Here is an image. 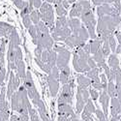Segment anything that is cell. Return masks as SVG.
Masks as SVG:
<instances>
[{"label": "cell", "mask_w": 121, "mask_h": 121, "mask_svg": "<svg viewBox=\"0 0 121 121\" xmlns=\"http://www.w3.org/2000/svg\"><path fill=\"white\" fill-rule=\"evenodd\" d=\"M6 78V70L3 68L1 71H0V84H1L3 86L4 84V79Z\"/></svg>", "instance_id": "obj_45"}, {"label": "cell", "mask_w": 121, "mask_h": 121, "mask_svg": "<svg viewBox=\"0 0 121 121\" xmlns=\"http://www.w3.org/2000/svg\"><path fill=\"white\" fill-rule=\"evenodd\" d=\"M42 0H33V6L35 7V8H39L40 9V7L42 6Z\"/></svg>", "instance_id": "obj_52"}, {"label": "cell", "mask_w": 121, "mask_h": 121, "mask_svg": "<svg viewBox=\"0 0 121 121\" xmlns=\"http://www.w3.org/2000/svg\"><path fill=\"white\" fill-rule=\"evenodd\" d=\"M82 48H83V50L86 53H88V54L91 53V46H90V43L89 44H85Z\"/></svg>", "instance_id": "obj_51"}, {"label": "cell", "mask_w": 121, "mask_h": 121, "mask_svg": "<svg viewBox=\"0 0 121 121\" xmlns=\"http://www.w3.org/2000/svg\"><path fill=\"white\" fill-rule=\"evenodd\" d=\"M9 38H10V42L13 43L15 45V47H18L19 44H21V40H19V36L17 34V32L16 31V29L13 30V31L11 32V34L9 35Z\"/></svg>", "instance_id": "obj_25"}, {"label": "cell", "mask_w": 121, "mask_h": 121, "mask_svg": "<svg viewBox=\"0 0 121 121\" xmlns=\"http://www.w3.org/2000/svg\"><path fill=\"white\" fill-rule=\"evenodd\" d=\"M76 113L74 112V109L71 105L69 104H58V115L65 116L71 118Z\"/></svg>", "instance_id": "obj_8"}, {"label": "cell", "mask_w": 121, "mask_h": 121, "mask_svg": "<svg viewBox=\"0 0 121 121\" xmlns=\"http://www.w3.org/2000/svg\"><path fill=\"white\" fill-rule=\"evenodd\" d=\"M105 55H104V53H103V52H102V49H99L98 52L95 53V54H93V59L95 60V62L97 63V67L98 68H103V66L106 64L105 63Z\"/></svg>", "instance_id": "obj_15"}, {"label": "cell", "mask_w": 121, "mask_h": 121, "mask_svg": "<svg viewBox=\"0 0 121 121\" xmlns=\"http://www.w3.org/2000/svg\"><path fill=\"white\" fill-rule=\"evenodd\" d=\"M68 24H69V27L71 28L72 31H74V30H76L82 26V22H80V21L78 17H71L70 19H68Z\"/></svg>", "instance_id": "obj_21"}, {"label": "cell", "mask_w": 121, "mask_h": 121, "mask_svg": "<svg viewBox=\"0 0 121 121\" xmlns=\"http://www.w3.org/2000/svg\"><path fill=\"white\" fill-rule=\"evenodd\" d=\"M100 78H101V82H102V84H103V88H104V90H107V88H108V78H107V76L105 75V74H101L100 75Z\"/></svg>", "instance_id": "obj_41"}, {"label": "cell", "mask_w": 121, "mask_h": 121, "mask_svg": "<svg viewBox=\"0 0 121 121\" xmlns=\"http://www.w3.org/2000/svg\"><path fill=\"white\" fill-rule=\"evenodd\" d=\"M82 12H83V8H82V5H80V3L79 2L75 3L73 5V7H72V10L70 11V17H80V16H82Z\"/></svg>", "instance_id": "obj_17"}, {"label": "cell", "mask_w": 121, "mask_h": 121, "mask_svg": "<svg viewBox=\"0 0 121 121\" xmlns=\"http://www.w3.org/2000/svg\"><path fill=\"white\" fill-rule=\"evenodd\" d=\"M53 49L58 53L57 54V60H56V66L59 70L63 69L64 67L68 66L70 57H71V52L67 48L61 46H55Z\"/></svg>", "instance_id": "obj_4"}, {"label": "cell", "mask_w": 121, "mask_h": 121, "mask_svg": "<svg viewBox=\"0 0 121 121\" xmlns=\"http://www.w3.org/2000/svg\"><path fill=\"white\" fill-rule=\"evenodd\" d=\"M107 92H108V94L110 98L116 97V86H115V83L113 82H108Z\"/></svg>", "instance_id": "obj_26"}, {"label": "cell", "mask_w": 121, "mask_h": 121, "mask_svg": "<svg viewBox=\"0 0 121 121\" xmlns=\"http://www.w3.org/2000/svg\"><path fill=\"white\" fill-rule=\"evenodd\" d=\"M22 17V22H23V25L25 28H29L32 25V21H31V18H30V15H25Z\"/></svg>", "instance_id": "obj_39"}, {"label": "cell", "mask_w": 121, "mask_h": 121, "mask_svg": "<svg viewBox=\"0 0 121 121\" xmlns=\"http://www.w3.org/2000/svg\"><path fill=\"white\" fill-rule=\"evenodd\" d=\"M65 27H69L68 19H67L66 16L58 17L56 19V22H55V28H65Z\"/></svg>", "instance_id": "obj_20"}, {"label": "cell", "mask_w": 121, "mask_h": 121, "mask_svg": "<svg viewBox=\"0 0 121 121\" xmlns=\"http://www.w3.org/2000/svg\"><path fill=\"white\" fill-rule=\"evenodd\" d=\"M72 35V30L70 27L65 28H55L52 30V37L54 41H65Z\"/></svg>", "instance_id": "obj_6"}, {"label": "cell", "mask_w": 121, "mask_h": 121, "mask_svg": "<svg viewBox=\"0 0 121 121\" xmlns=\"http://www.w3.org/2000/svg\"><path fill=\"white\" fill-rule=\"evenodd\" d=\"M101 71V69L96 67L94 69H91L90 71L86 72V77L88 78H90L91 80H95V79H99L100 78V76H99V72Z\"/></svg>", "instance_id": "obj_23"}, {"label": "cell", "mask_w": 121, "mask_h": 121, "mask_svg": "<svg viewBox=\"0 0 121 121\" xmlns=\"http://www.w3.org/2000/svg\"><path fill=\"white\" fill-rule=\"evenodd\" d=\"M17 75H18V77L21 78L22 79L25 78L26 73H25V64L23 61H21L19 63L17 64Z\"/></svg>", "instance_id": "obj_22"}, {"label": "cell", "mask_w": 121, "mask_h": 121, "mask_svg": "<svg viewBox=\"0 0 121 121\" xmlns=\"http://www.w3.org/2000/svg\"><path fill=\"white\" fill-rule=\"evenodd\" d=\"M70 74H71V71H70L69 66L64 67L63 69L60 70V76H59V80L63 85L68 83L70 80Z\"/></svg>", "instance_id": "obj_14"}, {"label": "cell", "mask_w": 121, "mask_h": 121, "mask_svg": "<svg viewBox=\"0 0 121 121\" xmlns=\"http://www.w3.org/2000/svg\"><path fill=\"white\" fill-rule=\"evenodd\" d=\"M21 61H22V49L19 47H17L15 49V56H14V62L17 65V63H19Z\"/></svg>", "instance_id": "obj_31"}, {"label": "cell", "mask_w": 121, "mask_h": 121, "mask_svg": "<svg viewBox=\"0 0 121 121\" xmlns=\"http://www.w3.org/2000/svg\"><path fill=\"white\" fill-rule=\"evenodd\" d=\"M87 63H88V66L90 67V69H94V68L97 67V63L95 62V60L93 59V57H89Z\"/></svg>", "instance_id": "obj_46"}, {"label": "cell", "mask_w": 121, "mask_h": 121, "mask_svg": "<svg viewBox=\"0 0 121 121\" xmlns=\"http://www.w3.org/2000/svg\"><path fill=\"white\" fill-rule=\"evenodd\" d=\"M72 1H68V0H63V2H62V5H63V7L67 10L69 7H70V3H71Z\"/></svg>", "instance_id": "obj_54"}, {"label": "cell", "mask_w": 121, "mask_h": 121, "mask_svg": "<svg viewBox=\"0 0 121 121\" xmlns=\"http://www.w3.org/2000/svg\"><path fill=\"white\" fill-rule=\"evenodd\" d=\"M95 114H96V116H97V118H98L99 121H108V116L104 113L103 110L97 108L96 112H95Z\"/></svg>", "instance_id": "obj_36"}, {"label": "cell", "mask_w": 121, "mask_h": 121, "mask_svg": "<svg viewBox=\"0 0 121 121\" xmlns=\"http://www.w3.org/2000/svg\"><path fill=\"white\" fill-rule=\"evenodd\" d=\"M55 9H56V14H57L58 17H62V16H66L67 15V10L63 7L62 4L55 5Z\"/></svg>", "instance_id": "obj_35"}, {"label": "cell", "mask_w": 121, "mask_h": 121, "mask_svg": "<svg viewBox=\"0 0 121 121\" xmlns=\"http://www.w3.org/2000/svg\"><path fill=\"white\" fill-rule=\"evenodd\" d=\"M120 29H121V24H120Z\"/></svg>", "instance_id": "obj_62"}, {"label": "cell", "mask_w": 121, "mask_h": 121, "mask_svg": "<svg viewBox=\"0 0 121 121\" xmlns=\"http://www.w3.org/2000/svg\"><path fill=\"white\" fill-rule=\"evenodd\" d=\"M120 120H121V119H120Z\"/></svg>", "instance_id": "obj_63"}, {"label": "cell", "mask_w": 121, "mask_h": 121, "mask_svg": "<svg viewBox=\"0 0 121 121\" xmlns=\"http://www.w3.org/2000/svg\"><path fill=\"white\" fill-rule=\"evenodd\" d=\"M10 121H21V119H19V116L12 114L11 117H10Z\"/></svg>", "instance_id": "obj_55"}, {"label": "cell", "mask_w": 121, "mask_h": 121, "mask_svg": "<svg viewBox=\"0 0 121 121\" xmlns=\"http://www.w3.org/2000/svg\"><path fill=\"white\" fill-rule=\"evenodd\" d=\"M101 49H102V52H103L105 57H108L110 55V52H112V48H110V47H109V44H108V40H107V41H104L103 42Z\"/></svg>", "instance_id": "obj_30"}, {"label": "cell", "mask_w": 121, "mask_h": 121, "mask_svg": "<svg viewBox=\"0 0 121 121\" xmlns=\"http://www.w3.org/2000/svg\"><path fill=\"white\" fill-rule=\"evenodd\" d=\"M15 49L16 47L13 43L10 42L9 44V49H8V62H14V56H15Z\"/></svg>", "instance_id": "obj_29"}, {"label": "cell", "mask_w": 121, "mask_h": 121, "mask_svg": "<svg viewBox=\"0 0 121 121\" xmlns=\"http://www.w3.org/2000/svg\"><path fill=\"white\" fill-rule=\"evenodd\" d=\"M23 85L27 90L28 97L30 98V100L32 101L33 105L36 106L39 101L41 100V97H40V94H39V92L37 91V89L35 87L33 78H32V75L29 71L26 72L25 78L23 79Z\"/></svg>", "instance_id": "obj_2"}, {"label": "cell", "mask_w": 121, "mask_h": 121, "mask_svg": "<svg viewBox=\"0 0 121 121\" xmlns=\"http://www.w3.org/2000/svg\"><path fill=\"white\" fill-rule=\"evenodd\" d=\"M115 36H116V38H117V40H118V43H121V33L119 32V31H115Z\"/></svg>", "instance_id": "obj_56"}, {"label": "cell", "mask_w": 121, "mask_h": 121, "mask_svg": "<svg viewBox=\"0 0 121 121\" xmlns=\"http://www.w3.org/2000/svg\"><path fill=\"white\" fill-rule=\"evenodd\" d=\"M92 2L95 6L99 7V6L103 5V4H108V0H92Z\"/></svg>", "instance_id": "obj_48"}, {"label": "cell", "mask_w": 121, "mask_h": 121, "mask_svg": "<svg viewBox=\"0 0 121 121\" xmlns=\"http://www.w3.org/2000/svg\"><path fill=\"white\" fill-rule=\"evenodd\" d=\"M36 27L38 29V31L40 33H43V34H49V28L47 26V24L43 22V21H40L37 24Z\"/></svg>", "instance_id": "obj_28"}, {"label": "cell", "mask_w": 121, "mask_h": 121, "mask_svg": "<svg viewBox=\"0 0 121 121\" xmlns=\"http://www.w3.org/2000/svg\"><path fill=\"white\" fill-rule=\"evenodd\" d=\"M17 86H16V75L13 71L10 72V79H9V83H8V87H7V97L10 99L13 94L16 92L17 90Z\"/></svg>", "instance_id": "obj_11"}, {"label": "cell", "mask_w": 121, "mask_h": 121, "mask_svg": "<svg viewBox=\"0 0 121 121\" xmlns=\"http://www.w3.org/2000/svg\"><path fill=\"white\" fill-rule=\"evenodd\" d=\"M6 89L4 86H2L1 91H0V101H5V96H6Z\"/></svg>", "instance_id": "obj_50"}, {"label": "cell", "mask_w": 121, "mask_h": 121, "mask_svg": "<svg viewBox=\"0 0 121 121\" xmlns=\"http://www.w3.org/2000/svg\"><path fill=\"white\" fill-rule=\"evenodd\" d=\"M110 121H119V119L114 118V117H112V118H110Z\"/></svg>", "instance_id": "obj_58"}, {"label": "cell", "mask_w": 121, "mask_h": 121, "mask_svg": "<svg viewBox=\"0 0 121 121\" xmlns=\"http://www.w3.org/2000/svg\"><path fill=\"white\" fill-rule=\"evenodd\" d=\"M44 121H50V120H49V119H48V120H44Z\"/></svg>", "instance_id": "obj_60"}, {"label": "cell", "mask_w": 121, "mask_h": 121, "mask_svg": "<svg viewBox=\"0 0 121 121\" xmlns=\"http://www.w3.org/2000/svg\"><path fill=\"white\" fill-rule=\"evenodd\" d=\"M84 108L86 109V110H88V112H90V113H95V112H96V108H95V105H94V103H93V100H88V102L86 103V105H85V107H84Z\"/></svg>", "instance_id": "obj_34"}, {"label": "cell", "mask_w": 121, "mask_h": 121, "mask_svg": "<svg viewBox=\"0 0 121 121\" xmlns=\"http://www.w3.org/2000/svg\"><path fill=\"white\" fill-rule=\"evenodd\" d=\"M28 31H29L30 36L32 37L33 43L37 46V40H38V34H39V31H38V29H37L36 25H31V26L28 28Z\"/></svg>", "instance_id": "obj_27"}, {"label": "cell", "mask_w": 121, "mask_h": 121, "mask_svg": "<svg viewBox=\"0 0 121 121\" xmlns=\"http://www.w3.org/2000/svg\"><path fill=\"white\" fill-rule=\"evenodd\" d=\"M110 103H112V107H110V115L112 117L121 119V104L117 97L110 99Z\"/></svg>", "instance_id": "obj_7"}, {"label": "cell", "mask_w": 121, "mask_h": 121, "mask_svg": "<svg viewBox=\"0 0 121 121\" xmlns=\"http://www.w3.org/2000/svg\"><path fill=\"white\" fill-rule=\"evenodd\" d=\"M17 107H18V97H17V92H15L13 94V96L11 97V108L13 110L17 112Z\"/></svg>", "instance_id": "obj_32"}, {"label": "cell", "mask_w": 121, "mask_h": 121, "mask_svg": "<svg viewBox=\"0 0 121 121\" xmlns=\"http://www.w3.org/2000/svg\"><path fill=\"white\" fill-rule=\"evenodd\" d=\"M82 119L83 121H92L93 120L92 113H90L88 110H86L85 108H83L82 112Z\"/></svg>", "instance_id": "obj_38"}, {"label": "cell", "mask_w": 121, "mask_h": 121, "mask_svg": "<svg viewBox=\"0 0 121 121\" xmlns=\"http://www.w3.org/2000/svg\"><path fill=\"white\" fill-rule=\"evenodd\" d=\"M30 18H31L32 22L34 23V25H36L39 22H40V12L37 11V10H34V11H32L31 13H30Z\"/></svg>", "instance_id": "obj_33"}, {"label": "cell", "mask_w": 121, "mask_h": 121, "mask_svg": "<svg viewBox=\"0 0 121 121\" xmlns=\"http://www.w3.org/2000/svg\"><path fill=\"white\" fill-rule=\"evenodd\" d=\"M13 2L18 9H21V10H22L24 7H26L29 4L28 1H23V0H13Z\"/></svg>", "instance_id": "obj_40"}, {"label": "cell", "mask_w": 121, "mask_h": 121, "mask_svg": "<svg viewBox=\"0 0 121 121\" xmlns=\"http://www.w3.org/2000/svg\"><path fill=\"white\" fill-rule=\"evenodd\" d=\"M57 121H72L70 117H65V116H59L57 118Z\"/></svg>", "instance_id": "obj_53"}, {"label": "cell", "mask_w": 121, "mask_h": 121, "mask_svg": "<svg viewBox=\"0 0 121 121\" xmlns=\"http://www.w3.org/2000/svg\"><path fill=\"white\" fill-rule=\"evenodd\" d=\"M114 1H115V0H112V3H113V2H114Z\"/></svg>", "instance_id": "obj_61"}, {"label": "cell", "mask_w": 121, "mask_h": 121, "mask_svg": "<svg viewBox=\"0 0 121 121\" xmlns=\"http://www.w3.org/2000/svg\"><path fill=\"white\" fill-rule=\"evenodd\" d=\"M47 82H48V88H49L50 95H52V97H56V95L58 93V89H59L58 79L54 78L53 77H52L50 75H48Z\"/></svg>", "instance_id": "obj_9"}, {"label": "cell", "mask_w": 121, "mask_h": 121, "mask_svg": "<svg viewBox=\"0 0 121 121\" xmlns=\"http://www.w3.org/2000/svg\"><path fill=\"white\" fill-rule=\"evenodd\" d=\"M108 65L109 66V68L112 70H116L119 68V59L117 57V55L115 53H112L108 56Z\"/></svg>", "instance_id": "obj_18"}, {"label": "cell", "mask_w": 121, "mask_h": 121, "mask_svg": "<svg viewBox=\"0 0 121 121\" xmlns=\"http://www.w3.org/2000/svg\"><path fill=\"white\" fill-rule=\"evenodd\" d=\"M89 93H90V96H91V99L93 101H97V99L100 97V94L98 92V90L94 89V88H91L89 90Z\"/></svg>", "instance_id": "obj_43"}, {"label": "cell", "mask_w": 121, "mask_h": 121, "mask_svg": "<svg viewBox=\"0 0 121 121\" xmlns=\"http://www.w3.org/2000/svg\"><path fill=\"white\" fill-rule=\"evenodd\" d=\"M49 75L52 76V77H53L54 78L58 79V78H59V76H60V70L58 69L57 66H55V67H53V68L52 69V72H50Z\"/></svg>", "instance_id": "obj_42"}, {"label": "cell", "mask_w": 121, "mask_h": 121, "mask_svg": "<svg viewBox=\"0 0 121 121\" xmlns=\"http://www.w3.org/2000/svg\"><path fill=\"white\" fill-rule=\"evenodd\" d=\"M72 32H73V35L79 37L82 40H83L84 42H86L87 40H88V38L90 37L89 36V33L87 31V29H86V27L85 26H82V25L80 26L79 28H78V29L74 30V31H72Z\"/></svg>", "instance_id": "obj_13"}, {"label": "cell", "mask_w": 121, "mask_h": 121, "mask_svg": "<svg viewBox=\"0 0 121 121\" xmlns=\"http://www.w3.org/2000/svg\"><path fill=\"white\" fill-rule=\"evenodd\" d=\"M104 71H105V75L107 76V78H108H108H109V76H110V68H109V66L108 65V64H105L104 66H103V68H102Z\"/></svg>", "instance_id": "obj_47"}, {"label": "cell", "mask_w": 121, "mask_h": 121, "mask_svg": "<svg viewBox=\"0 0 121 121\" xmlns=\"http://www.w3.org/2000/svg\"><path fill=\"white\" fill-rule=\"evenodd\" d=\"M73 89H74V80L70 79L69 82L63 85L62 91L60 93L57 103L58 104H69L72 105L73 102Z\"/></svg>", "instance_id": "obj_3"}, {"label": "cell", "mask_w": 121, "mask_h": 121, "mask_svg": "<svg viewBox=\"0 0 121 121\" xmlns=\"http://www.w3.org/2000/svg\"><path fill=\"white\" fill-rule=\"evenodd\" d=\"M102 44L103 42L101 41L100 38H96V39H93L91 42H90V46H91V53L92 54H95L98 50L102 48Z\"/></svg>", "instance_id": "obj_19"}, {"label": "cell", "mask_w": 121, "mask_h": 121, "mask_svg": "<svg viewBox=\"0 0 121 121\" xmlns=\"http://www.w3.org/2000/svg\"><path fill=\"white\" fill-rule=\"evenodd\" d=\"M37 47L41 48L43 49H52L53 47V39L49 34H38V40H37Z\"/></svg>", "instance_id": "obj_5"}, {"label": "cell", "mask_w": 121, "mask_h": 121, "mask_svg": "<svg viewBox=\"0 0 121 121\" xmlns=\"http://www.w3.org/2000/svg\"><path fill=\"white\" fill-rule=\"evenodd\" d=\"M108 41V44H109L110 48H112V53H115V50H116V47H117V45H116V41H115V39H114L113 35H110Z\"/></svg>", "instance_id": "obj_37"}, {"label": "cell", "mask_w": 121, "mask_h": 121, "mask_svg": "<svg viewBox=\"0 0 121 121\" xmlns=\"http://www.w3.org/2000/svg\"><path fill=\"white\" fill-rule=\"evenodd\" d=\"M77 82H78V84L79 87L82 88H84V89H87V87L89 85H91V79L88 78L86 76H83V75H78V78H77Z\"/></svg>", "instance_id": "obj_16"}, {"label": "cell", "mask_w": 121, "mask_h": 121, "mask_svg": "<svg viewBox=\"0 0 121 121\" xmlns=\"http://www.w3.org/2000/svg\"><path fill=\"white\" fill-rule=\"evenodd\" d=\"M35 61H36V63L38 64V66L41 68L43 71L45 72V73H47L48 75H49L50 74V72H52V67H50L48 63H45V62H43L41 59H38V58H35Z\"/></svg>", "instance_id": "obj_24"}, {"label": "cell", "mask_w": 121, "mask_h": 121, "mask_svg": "<svg viewBox=\"0 0 121 121\" xmlns=\"http://www.w3.org/2000/svg\"><path fill=\"white\" fill-rule=\"evenodd\" d=\"M112 6L120 12V10H121V0H115V1L112 3Z\"/></svg>", "instance_id": "obj_49"}, {"label": "cell", "mask_w": 121, "mask_h": 121, "mask_svg": "<svg viewBox=\"0 0 121 121\" xmlns=\"http://www.w3.org/2000/svg\"><path fill=\"white\" fill-rule=\"evenodd\" d=\"M112 99L108 92H107V90H103L102 92H101L100 94V97H99V101H100V103L101 105H102V108H103V112L104 113L108 116V106H109V100Z\"/></svg>", "instance_id": "obj_10"}, {"label": "cell", "mask_w": 121, "mask_h": 121, "mask_svg": "<svg viewBox=\"0 0 121 121\" xmlns=\"http://www.w3.org/2000/svg\"><path fill=\"white\" fill-rule=\"evenodd\" d=\"M40 17L42 21L47 24V26L50 29H54V12L53 8L50 5V3L45 2L40 7Z\"/></svg>", "instance_id": "obj_1"}, {"label": "cell", "mask_w": 121, "mask_h": 121, "mask_svg": "<svg viewBox=\"0 0 121 121\" xmlns=\"http://www.w3.org/2000/svg\"><path fill=\"white\" fill-rule=\"evenodd\" d=\"M43 52H44V49H43V48H39V47H37V48H35V52H35V58H38V59H41Z\"/></svg>", "instance_id": "obj_44"}, {"label": "cell", "mask_w": 121, "mask_h": 121, "mask_svg": "<svg viewBox=\"0 0 121 121\" xmlns=\"http://www.w3.org/2000/svg\"><path fill=\"white\" fill-rule=\"evenodd\" d=\"M86 105V102L84 101L82 92L78 89V92H77V104H76V110H77V114H79L82 112V110L84 108Z\"/></svg>", "instance_id": "obj_12"}, {"label": "cell", "mask_w": 121, "mask_h": 121, "mask_svg": "<svg viewBox=\"0 0 121 121\" xmlns=\"http://www.w3.org/2000/svg\"><path fill=\"white\" fill-rule=\"evenodd\" d=\"M71 120H72V121H79V119H78V115H77V114L73 115V116L71 117Z\"/></svg>", "instance_id": "obj_57"}, {"label": "cell", "mask_w": 121, "mask_h": 121, "mask_svg": "<svg viewBox=\"0 0 121 121\" xmlns=\"http://www.w3.org/2000/svg\"><path fill=\"white\" fill-rule=\"evenodd\" d=\"M46 2H48V3H52L53 0H46Z\"/></svg>", "instance_id": "obj_59"}]
</instances>
